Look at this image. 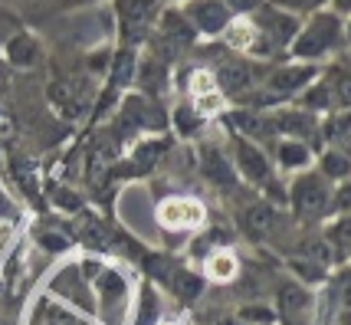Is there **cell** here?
I'll return each mask as SVG.
<instances>
[{
  "label": "cell",
  "instance_id": "6da1fadb",
  "mask_svg": "<svg viewBox=\"0 0 351 325\" xmlns=\"http://www.w3.org/2000/svg\"><path fill=\"white\" fill-rule=\"evenodd\" d=\"M341 36H345V30H341V20L335 14H315L306 27H299V33H295L292 56L295 60H319V56L332 53L341 43Z\"/></svg>",
  "mask_w": 351,
  "mask_h": 325
},
{
  "label": "cell",
  "instance_id": "7a4b0ae2",
  "mask_svg": "<svg viewBox=\"0 0 351 325\" xmlns=\"http://www.w3.org/2000/svg\"><path fill=\"white\" fill-rule=\"evenodd\" d=\"M115 16H119L122 47H138L152 36L161 16V0H115Z\"/></svg>",
  "mask_w": 351,
  "mask_h": 325
},
{
  "label": "cell",
  "instance_id": "3957f363",
  "mask_svg": "<svg viewBox=\"0 0 351 325\" xmlns=\"http://www.w3.org/2000/svg\"><path fill=\"white\" fill-rule=\"evenodd\" d=\"M152 36H154V56L161 62H171L181 49H187L194 43L197 30L187 23V16L181 10H165L158 16V23H154Z\"/></svg>",
  "mask_w": 351,
  "mask_h": 325
},
{
  "label": "cell",
  "instance_id": "277c9868",
  "mask_svg": "<svg viewBox=\"0 0 351 325\" xmlns=\"http://www.w3.org/2000/svg\"><path fill=\"white\" fill-rule=\"evenodd\" d=\"M312 79H315V66H279V69L269 73V79L263 82L260 93L250 95V102H256V106H269V102L292 99V95L302 93Z\"/></svg>",
  "mask_w": 351,
  "mask_h": 325
},
{
  "label": "cell",
  "instance_id": "5b68a950",
  "mask_svg": "<svg viewBox=\"0 0 351 325\" xmlns=\"http://www.w3.org/2000/svg\"><path fill=\"white\" fill-rule=\"evenodd\" d=\"M332 207V191L325 184L322 174H302L292 184V210L302 220H319Z\"/></svg>",
  "mask_w": 351,
  "mask_h": 325
},
{
  "label": "cell",
  "instance_id": "8992f818",
  "mask_svg": "<svg viewBox=\"0 0 351 325\" xmlns=\"http://www.w3.org/2000/svg\"><path fill=\"white\" fill-rule=\"evenodd\" d=\"M214 82L220 93L227 95H246L253 86H256V73H253V66L246 62V56L240 53H220L217 56V66H214Z\"/></svg>",
  "mask_w": 351,
  "mask_h": 325
},
{
  "label": "cell",
  "instance_id": "52a82bcc",
  "mask_svg": "<svg viewBox=\"0 0 351 325\" xmlns=\"http://www.w3.org/2000/svg\"><path fill=\"white\" fill-rule=\"evenodd\" d=\"M253 23L263 30V36L269 40V47L273 49H282V47H292V40H295V33H299V20L295 14L289 10H282V7H256L253 10Z\"/></svg>",
  "mask_w": 351,
  "mask_h": 325
},
{
  "label": "cell",
  "instance_id": "ba28073f",
  "mask_svg": "<svg viewBox=\"0 0 351 325\" xmlns=\"http://www.w3.org/2000/svg\"><path fill=\"white\" fill-rule=\"evenodd\" d=\"M227 43L233 53H240V56H269L276 53L269 47V40L263 36V30L253 23V16H237V20H230L227 27Z\"/></svg>",
  "mask_w": 351,
  "mask_h": 325
},
{
  "label": "cell",
  "instance_id": "9c48e42d",
  "mask_svg": "<svg viewBox=\"0 0 351 325\" xmlns=\"http://www.w3.org/2000/svg\"><path fill=\"white\" fill-rule=\"evenodd\" d=\"M181 14L204 36H217V33H223L230 27V10L223 7V0H191Z\"/></svg>",
  "mask_w": 351,
  "mask_h": 325
},
{
  "label": "cell",
  "instance_id": "30bf717a",
  "mask_svg": "<svg viewBox=\"0 0 351 325\" xmlns=\"http://www.w3.org/2000/svg\"><path fill=\"white\" fill-rule=\"evenodd\" d=\"M204 217V207L197 201H184V197H168V201L158 207V224L168 227V230H184V227H194Z\"/></svg>",
  "mask_w": 351,
  "mask_h": 325
},
{
  "label": "cell",
  "instance_id": "8fae6325",
  "mask_svg": "<svg viewBox=\"0 0 351 325\" xmlns=\"http://www.w3.org/2000/svg\"><path fill=\"white\" fill-rule=\"evenodd\" d=\"M233 168L240 171L243 178H250L253 184H266L269 181V161H266V152L256 148L250 139H240L237 135V165Z\"/></svg>",
  "mask_w": 351,
  "mask_h": 325
},
{
  "label": "cell",
  "instance_id": "7c38bea8",
  "mask_svg": "<svg viewBox=\"0 0 351 325\" xmlns=\"http://www.w3.org/2000/svg\"><path fill=\"white\" fill-rule=\"evenodd\" d=\"M227 125L233 132H240V139H263V135H276V122L266 119L263 112L243 108V112H230Z\"/></svg>",
  "mask_w": 351,
  "mask_h": 325
},
{
  "label": "cell",
  "instance_id": "4fadbf2b",
  "mask_svg": "<svg viewBox=\"0 0 351 325\" xmlns=\"http://www.w3.org/2000/svg\"><path fill=\"white\" fill-rule=\"evenodd\" d=\"M122 122L128 125L132 132H135V128H161V125H165V115H158V108H154L148 99L135 95V99L125 102Z\"/></svg>",
  "mask_w": 351,
  "mask_h": 325
},
{
  "label": "cell",
  "instance_id": "5bb4252c",
  "mask_svg": "<svg viewBox=\"0 0 351 325\" xmlns=\"http://www.w3.org/2000/svg\"><path fill=\"white\" fill-rule=\"evenodd\" d=\"M276 122V132H282L286 139H312L315 132H319V125H315V115L312 112H279L273 119Z\"/></svg>",
  "mask_w": 351,
  "mask_h": 325
},
{
  "label": "cell",
  "instance_id": "9a60e30c",
  "mask_svg": "<svg viewBox=\"0 0 351 325\" xmlns=\"http://www.w3.org/2000/svg\"><path fill=\"white\" fill-rule=\"evenodd\" d=\"M135 73H138V53H135V47H122V49H119V56L112 60L108 86H112L115 93H122V89H128V86L135 82Z\"/></svg>",
  "mask_w": 351,
  "mask_h": 325
},
{
  "label": "cell",
  "instance_id": "2e32d148",
  "mask_svg": "<svg viewBox=\"0 0 351 325\" xmlns=\"http://www.w3.org/2000/svg\"><path fill=\"white\" fill-rule=\"evenodd\" d=\"M204 174H207L214 184H220V187H227V184L237 181V168H233V165H230L217 148H204Z\"/></svg>",
  "mask_w": 351,
  "mask_h": 325
},
{
  "label": "cell",
  "instance_id": "e0dca14e",
  "mask_svg": "<svg viewBox=\"0 0 351 325\" xmlns=\"http://www.w3.org/2000/svg\"><path fill=\"white\" fill-rule=\"evenodd\" d=\"M243 227H246V233H250V237L263 240V237L276 227V210L269 207V204H253V207L243 214Z\"/></svg>",
  "mask_w": 351,
  "mask_h": 325
},
{
  "label": "cell",
  "instance_id": "ac0fdd59",
  "mask_svg": "<svg viewBox=\"0 0 351 325\" xmlns=\"http://www.w3.org/2000/svg\"><path fill=\"white\" fill-rule=\"evenodd\" d=\"M76 237L79 240H86L92 247H106L108 243V227L102 217L95 214H79L76 210Z\"/></svg>",
  "mask_w": 351,
  "mask_h": 325
},
{
  "label": "cell",
  "instance_id": "d6986e66",
  "mask_svg": "<svg viewBox=\"0 0 351 325\" xmlns=\"http://www.w3.org/2000/svg\"><path fill=\"white\" fill-rule=\"evenodd\" d=\"M7 60L14 62V66H33V62L40 60V47H36V40L27 36V33H20L10 40V47H7Z\"/></svg>",
  "mask_w": 351,
  "mask_h": 325
},
{
  "label": "cell",
  "instance_id": "ffe728a7",
  "mask_svg": "<svg viewBox=\"0 0 351 325\" xmlns=\"http://www.w3.org/2000/svg\"><path fill=\"white\" fill-rule=\"evenodd\" d=\"M49 102H56L62 108V115H82V102L76 95V86H69V82H53L49 86Z\"/></svg>",
  "mask_w": 351,
  "mask_h": 325
},
{
  "label": "cell",
  "instance_id": "44dd1931",
  "mask_svg": "<svg viewBox=\"0 0 351 325\" xmlns=\"http://www.w3.org/2000/svg\"><path fill=\"white\" fill-rule=\"evenodd\" d=\"M328 93H332V108H351V73H332L325 79Z\"/></svg>",
  "mask_w": 351,
  "mask_h": 325
},
{
  "label": "cell",
  "instance_id": "7402d4cb",
  "mask_svg": "<svg viewBox=\"0 0 351 325\" xmlns=\"http://www.w3.org/2000/svg\"><path fill=\"white\" fill-rule=\"evenodd\" d=\"M168 286L174 289V296H178V299H184V302H194V299L200 296V286H204V282H200L194 273H187V269H178V273L168 279Z\"/></svg>",
  "mask_w": 351,
  "mask_h": 325
},
{
  "label": "cell",
  "instance_id": "603a6c76",
  "mask_svg": "<svg viewBox=\"0 0 351 325\" xmlns=\"http://www.w3.org/2000/svg\"><path fill=\"white\" fill-rule=\"evenodd\" d=\"M279 165L282 168H306L308 165V145L295 139H286L279 145Z\"/></svg>",
  "mask_w": 351,
  "mask_h": 325
},
{
  "label": "cell",
  "instance_id": "cb8c5ba5",
  "mask_svg": "<svg viewBox=\"0 0 351 325\" xmlns=\"http://www.w3.org/2000/svg\"><path fill=\"white\" fill-rule=\"evenodd\" d=\"M168 152V139H152L145 141V145H138L135 148V165L138 171H148L152 165H158V158Z\"/></svg>",
  "mask_w": 351,
  "mask_h": 325
},
{
  "label": "cell",
  "instance_id": "d4e9b609",
  "mask_svg": "<svg viewBox=\"0 0 351 325\" xmlns=\"http://www.w3.org/2000/svg\"><path fill=\"white\" fill-rule=\"evenodd\" d=\"M328 139L338 141V145H345L351 152V112H341V115H335V119L328 122Z\"/></svg>",
  "mask_w": 351,
  "mask_h": 325
},
{
  "label": "cell",
  "instance_id": "484cf974",
  "mask_svg": "<svg viewBox=\"0 0 351 325\" xmlns=\"http://www.w3.org/2000/svg\"><path fill=\"white\" fill-rule=\"evenodd\" d=\"M322 168H325V174H328V178L348 174V171H351V155H345V152H328V155L322 158Z\"/></svg>",
  "mask_w": 351,
  "mask_h": 325
},
{
  "label": "cell",
  "instance_id": "4316f807",
  "mask_svg": "<svg viewBox=\"0 0 351 325\" xmlns=\"http://www.w3.org/2000/svg\"><path fill=\"white\" fill-rule=\"evenodd\" d=\"M207 269H210V276L214 279H230L233 273H237V260H233L230 253H214L210 263H207Z\"/></svg>",
  "mask_w": 351,
  "mask_h": 325
},
{
  "label": "cell",
  "instance_id": "83f0119b",
  "mask_svg": "<svg viewBox=\"0 0 351 325\" xmlns=\"http://www.w3.org/2000/svg\"><path fill=\"white\" fill-rule=\"evenodd\" d=\"M332 240L338 243V250H341V253H348V256H351V217H345L341 224H335Z\"/></svg>",
  "mask_w": 351,
  "mask_h": 325
},
{
  "label": "cell",
  "instance_id": "f1b7e54d",
  "mask_svg": "<svg viewBox=\"0 0 351 325\" xmlns=\"http://www.w3.org/2000/svg\"><path fill=\"white\" fill-rule=\"evenodd\" d=\"M282 306H286V309H306L308 306V296L302 293V289H282Z\"/></svg>",
  "mask_w": 351,
  "mask_h": 325
},
{
  "label": "cell",
  "instance_id": "f546056e",
  "mask_svg": "<svg viewBox=\"0 0 351 325\" xmlns=\"http://www.w3.org/2000/svg\"><path fill=\"white\" fill-rule=\"evenodd\" d=\"M223 7H227L230 14L246 16V14H253L256 7H263V0H223Z\"/></svg>",
  "mask_w": 351,
  "mask_h": 325
},
{
  "label": "cell",
  "instance_id": "4dcf8cb0",
  "mask_svg": "<svg viewBox=\"0 0 351 325\" xmlns=\"http://www.w3.org/2000/svg\"><path fill=\"white\" fill-rule=\"evenodd\" d=\"M276 7H282V10H289V14H295V10H315V7H322L325 0H273Z\"/></svg>",
  "mask_w": 351,
  "mask_h": 325
},
{
  "label": "cell",
  "instance_id": "1f68e13d",
  "mask_svg": "<svg viewBox=\"0 0 351 325\" xmlns=\"http://www.w3.org/2000/svg\"><path fill=\"white\" fill-rule=\"evenodd\" d=\"M338 214H351V184H341L335 191V201H332Z\"/></svg>",
  "mask_w": 351,
  "mask_h": 325
},
{
  "label": "cell",
  "instance_id": "d6a6232c",
  "mask_svg": "<svg viewBox=\"0 0 351 325\" xmlns=\"http://www.w3.org/2000/svg\"><path fill=\"white\" fill-rule=\"evenodd\" d=\"M338 296H341L345 306H351V269L348 273H341V279H338Z\"/></svg>",
  "mask_w": 351,
  "mask_h": 325
},
{
  "label": "cell",
  "instance_id": "836d02e7",
  "mask_svg": "<svg viewBox=\"0 0 351 325\" xmlns=\"http://www.w3.org/2000/svg\"><path fill=\"white\" fill-rule=\"evenodd\" d=\"M36 325H79V322H76V319H69V315H62V312L53 309V319H49V322H46L43 315H36Z\"/></svg>",
  "mask_w": 351,
  "mask_h": 325
},
{
  "label": "cell",
  "instance_id": "e575fe53",
  "mask_svg": "<svg viewBox=\"0 0 351 325\" xmlns=\"http://www.w3.org/2000/svg\"><path fill=\"white\" fill-rule=\"evenodd\" d=\"M40 240H43V243H46L49 250H62V247H69V240H66V237H60V233H43Z\"/></svg>",
  "mask_w": 351,
  "mask_h": 325
},
{
  "label": "cell",
  "instance_id": "d590c367",
  "mask_svg": "<svg viewBox=\"0 0 351 325\" xmlns=\"http://www.w3.org/2000/svg\"><path fill=\"white\" fill-rule=\"evenodd\" d=\"M243 319H256V325H266L273 315H269L266 309H243Z\"/></svg>",
  "mask_w": 351,
  "mask_h": 325
},
{
  "label": "cell",
  "instance_id": "8d00e7d4",
  "mask_svg": "<svg viewBox=\"0 0 351 325\" xmlns=\"http://www.w3.org/2000/svg\"><path fill=\"white\" fill-rule=\"evenodd\" d=\"M335 10L338 14H351V0H335Z\"/></svg>",
  "mask_w": 351,
  "mask_h": 325
},
{
  "label": "cell",
  "instance_id": "74e56055",
  "mask_svg": "<svg viewBox=\"0 0 351 325\" xmlns=\"http://www.w3.org/2000/svg\"><path fill=\"white\" fill-rule=\"evenodd\" d=\"M345 36H348V40H351V23H348V30H345Z\"/></svg>",
  "mask_w": 351,
  "mask_h": 325
}]
</instances>
